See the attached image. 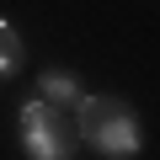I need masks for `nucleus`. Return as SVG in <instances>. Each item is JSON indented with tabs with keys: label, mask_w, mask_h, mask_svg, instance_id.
I'll return each mask as SVG.
<instances>
[{
	"label": "nucleus",
	"mask_w": 160,
	"mask_h": 160,
	"mask_svg": "<svg viewBox=\"0 0 160 160\" xmlns=\"http://www.w3.org/2000/svg\"><path fill=\"white\" fill-rule=\"evenodd\" d=\"M75 128H80L86 144H96V149L112 155V160H128V155H139V144H144L139 118H133V107H128L123 96H80V102H75Z\"/></svg>",
	"instance_id": "1"
},
{
	"label": "nucleus",
	"mask_w": 160,
	"mask_h": 160,
	"mask_svg": "<svg viewBox=\"0 0 160 160\" xmlns=\"http://www.w3.org/2000/svg\"><path fill=\"white\" fill-rule=\"evenodd\" d=\"M16 64H22V38L11 22H0V75H11Z\"/></svg>",
	"instance_id": "4"
},
{
	"label": "nucleus",
	"mask_w": 160,
	"mask_h": 160,
	"mask_svg": "<svg viewBox=\"0 0 160 160\" xmlns=\"http://www.w3.org/2000/svg\"><path fill=\"white\" fill-rule=\"evenodd\" d=\"M38 86H43V102H59V107H75V102H80V86H75L69 75H53V69H48Z\"/></svg>",
	"instance_id": "3"
},
{
	"label": "nucleus",
	"mask_w": 160,
	"mask_h": 160,
	"mask_svg": "<svg viewBox=\"0 0 160 160\" xmlns=\"http://www.w3.org/2000/svg\"><path fill=\"white\" fill-rule=\"evenodd\" d=\"M22 139L32 149V160H75L80 149V128H75V107L59 102H27L22 107Z\"/></svg>",
	"instance_id": "2"
}]
</instances>
